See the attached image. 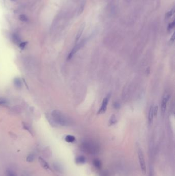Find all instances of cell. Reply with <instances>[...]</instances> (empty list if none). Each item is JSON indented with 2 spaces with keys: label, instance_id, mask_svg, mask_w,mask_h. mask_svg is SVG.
Returning a JSON list of instances; mask_svg holds the SVG:
<instances>
[{
  "label": "cell",
  "instance_id": "6da1fadb",
  "mask_svg": "<svg viewBox=\"0 0 175 176\" xmlns=\"http://www.w3.org/2000/svg\"><path fill=\"white\" fill-rule=\"evenodd\" d=\"M81 148L83 151L89 154H98L100 150V146L92 141L84 142L82 144Z\"/></svg>",
  "mask_w": 175,
  "mask_h": 176
},
{
  "label": "cell",
  "instance_id": "7a4b0ae2",
  "mask_svg": "<svg viewBox=\"0 0 175 176\" xmlns=\"http://www.w3.org/2000/svg\"><path fill=\"white\" fill-rule=\"evenodd\" d=\"M52 115L54 121L58 124L62 126H67L71 123L69 118L59 111H53Z\"/></svg>",
  "mask_w": 175,
  "mask_h": 176
},
{
  "label": "cell",
  "instance_id": "3957f363",
  "mask_svg": "<svg viewBox=\"0 0 175 176\" xmlns=\"http://www.w3.org/2000/svg\"><path fill=\"white\" fill-rule=\"evenodd\" d=\"M138 156L139 158L140 166L141 168V171L144 174L146 173V165L144 159V155L142 150L140 148H138Z\"/></svg>",
  "mask_w": 175,
  "mask_h": 176
},
{
  "label": "cell",
  "instance_id": "277c9868",
  "mask_svg": "<svg viewBox=\"0 0 175 176\" xmlns=\"http://www.w3.org/2000/svg\"><path fill=\"white\" fill-rule=\"evenodd\" d=\"M110 97H111V94H109L106 98H104L103 102H102L101 107H100V108L99 110V114L104 113L105 112V111L107 110V105H108V102H109V101H110Z\"/></svg>",
  "mask_w": 175,
  "mask_h": 176
},
{
  "label": "cell",
  "instance_id": "5b68a950",
  "mask_svg": "<svg viewBox=\"0 0 175 176\" xmlns=\"http://www.w3.org/2000/svg\"><path fill=\"white\" fill-rule=\"evenodd\" d=\"M85 41H82L81 42L79 43V44H77L76 46L74 47V49H72V50L71 51L70 54H69L68 56V59H70L71 58H72L74 54L78 52V50L81 48L82 46L84 45L85 43Z\"/></svg>",
  "mask_w": 175,
  "mask_h": 176
},
{
  "label": "cell",
  "instance_id": "8992f818",
  "mask_svg": "<svg viewBox=\"0 0 175 176\" xmlns=\"http://www.w3.org/2000/svg\"><path fill=\"white\" fill-rule=\"evenodd\" d=\"M169 95L166 94L164 95L162 98V101L161 102V111L162 112L164 113L166 111V105H167V102L169 101Z\"/></svg>",
  "mask_w": 175,
  "mask_h": 176
},
{
  "label": "cell",
  "instance_id": "52a82bcc",
  "mask_svg": "<svg viewBox=\"0 0 175 176\" xmlns=\"http://www.w3.org/2000/svg\"><path fill=\"white\" fill-rule=\"evenodd\" d=\"M38 160H39V162L40 165L42 166L43 168H44L45 170H49L50 169L49 164L43 158L40 157H39Z\"/></svg>",
  "mask_w": 175,
  "mask_h": 176
},
{
  "label": "cell",
  "instance_id": "ba28073f",
  "mask_svg": "<svg viewBox=\"0 0 175 176\" xmlns=\"http://www.w3.org/2000/svg\"><path fill=\"white\" fill-rule=\"evenodd\" d=\"M154 116V107L152 106L150 108L149 113V124H152L153 121Z\"/></svg>",
  "mask_w": 175,
  "mask_h": 176
},
{
  "label": "cell",
  "instance_id": "9c48e42d",
  "mask_svg": "<svg viewBox=\"0 0 175 176\" xmlns=\"http://www.w3.org/2000/svg\"><path fill=\"white\" fill-rule=\"evenodd\" d=\"M85 5V0H82L81 3H80L78 11V15L79 16L82 14L84 10Z\"/></svg>",
  "mask_w": 175,
  "mask_h": 176
},
{
  "label": "cell",
  "instance_id": "30bf717a",
  "mask_svg": "<svg viewBox=\"0 0 175 176\" xmlns=\"http://www.w3.org/2000/svg\"><path fill=\"white\" fill-rule=\"evenodd\" d=\"M85 25L84 24H82V25L80 27V29L79 30L78 32V34H77V36H76V42H77L78 41L79 39H80V37L81 36L82 34L83 33V30H84V28Z\"/></svg>",
  "mask_w": 175,
  "mask_h": 176
},
{
  "label": "cell",
  "instance_id": "8fae6325",
  "mask_svg": "<svg viewBox=\"0 0 175 176\" xmlns=\"http://www.w3.org/2000/svg\"><path fill=\"white\" fill-rule=\"evenodd\" d=\"M86 158L83 156H79L76 159V163L78 164H83L86 162Z\"/></svg>",
  "mask_w": 175,
  "mask_h": 176
},
{
  "label": "cell",
  "instance_id": "7c38bea8",
  "mask_svg": "<svg viewBox=\"0 0 175 176\" xmlns=\"http://www.w3.org/2000/svg\"><path fill=\"white\" fill-rule=\"evenodd\" d=\"M65 140L68 143H73L75 141V137L73 135H68L66 136Z\"/></svg>",
  "mask_w": 175,
  "mask_h": 176
},
{
  "label": "cell",
  "instance_id": "4fadbf2b",
  "mask_svg": "<svg viewBox=\"0 0 175 176\" xmlns=\"http://www.w3.org/2000/svg\"><path fill=\"white\" fill-rule=\"evenodd\" d=\"M93 164L98 169H100V168H101V162L98 159H95L94 161H93Z\"/></svg>",
  "mask_w": 175,
  "mask_h": 176
},
{
  "label": "cell",
  "instance_id": "5bb4252c",
  "mask_svg": "<svg viewBox=\"0 0 175 176\" xmlns=\"http://www.w3.org/2000/svg\"><path fill=\"white\" fill-rule=\"evenodd\" d=\"M174 12H175L174 8H172V10H170L169 11H167V13H166L165 15V19H169V18H170L173 15Z\"/></svg>",
  "mask_w": 175,
  "mask_h": 176
},
{
  "label": "cell",
  "instance_id": "9a60e30c",
  "mask_svg": "<svg viewBox=\"0 0 175 176\" xmlns=\"http://www.w3.org/2000/svg\"><path fill=\"white\" fill-rule=\"evenodd\" d=\"M35 159V156L33 154H28L26 158V161L28 162H32Z\"/></svg>",
  "mask_w": 175,
  "mask_h": 176
},
{
  "label": "cell",
  "instance_id": "2e32d148",
  "mask_svg": "<svg viewBox=\"0 0 175 176\" xmlns=\"http://www.w3.org/2000/svg\"><path fill=\"white\" fill-rule=\"evenodd\" d=\"M19 19L22 22H27L28 21V18L25 14H20L19 16Z\"/></svg>",
  "mask_w": 175,
  "mask_h": 176
},
{
  "label": "cell",
  "instance_id": "e0dca14e",
  "mask_svg": "<svg viewBox=\"0 0 175 176\" xmlns=\"http://www.w3.org/2000/svg\"><path fill=\"white\" fill-rule=\"evenodd\" d=\"M175 21H173V22L169 24V25H168V26H167V30H168L169 32V31H170L172 30H173V29L174 28V27H175Z\"/></svg>",
  "mask_w": 175,
  "mask_h": 176
},
{
  "label": "cell",
  "instance_id": "ac0fdd59",
  "mask_svg": "<svg viewBox=\"0 0 175 176\" xmlns=\"http://www.w3.org/2000/svg\"><path fill=\"white\" fill-rule=\"evenodd\" d=\"M109 121H110L109 123H110V124L111 125L115 124L117 122V120H116V117H115L114 115H113V116H111V118H110Z\"/></svg>",
  "mask_w": 175,
  "mask_h": 176
},
{
  "label": "cell",
  "instance_id": "d6986e66",
  "mask_svg": "<svg viewBox=\"0 0 175 176\" xmlns=\"http://www.w3.org/2000/svg\"><path fill=\"white\" fill-rule=\"evenodd\" d=\"M14 84L16 85V86L20 88L22 86V82L21 81L20 79L19 78H16L14 81Z\"/></svg>",
  "mask_w": 175,
  "mask_h": 176
},
{
  "label": "cell",
  "instance_id": "ffe728a7",
  "mask_svg": "<svg viewBox=\"0 0 175 176\" xmlns=\"http://www.w3.org/2000/svg\"><path fill=\"white\" fill-rule=\"evenodd\" d=\"M8 104V101L4 98H0V105L5 106Z\"/></svg>",
  "mask_w": 175,
  "mask_h": 176
},
{
  "label": "cell",
  "instance_id": "44dd1931",
  "mask_svg": "<svg viewBox=\"0 0 175 176\" xmlns=\"http://www.w3.org/2000/svg\"><path fill=\"white\" fill-rule=\"evenodd\" d=\"M13 40L15 43H19L20 41V39L19 37L17 35H14L13 36Z\"/></svg>",
  "mask_w": 175,
  "mask_h": 176
},
{
  "label": "cell",
  "instance_id": "7402d4cb",
  "mask_svg": "<svg viewBox=\"0 0 175 176\" xmlns=\"http://www.w3.org/2000/svg\"><path fill=\"white\" fill-rule=\"evenodd\" d=\"M53 166L55 167V170H56L57 171H61L62 168H61L60 165L59 164H55L53 165Z\"/></svg>",
  "mask_w": 175,
  "mask_h": 176
},
{
  "label": "cell",
  "instance_id": "603a6c76",
  "mask_svg": "<svg viewBox=\"0 0 175 176\" xmlns=\"http://www.w3.org/2000/svg\"><path fill=\"white\" fill-rule=\"evenodd\" d=\"M7 176H17L13 171L10 170H8L7 171Z\"/></svg>",
  "mask_w": 175,
  "mask_h": 176
},
{
  "label": "cell",
  "instance_id": "cb8c5ba5",
  "mask_svg": "<svg viewBox=\"0 0 175 176\" xmlns=\"http://www.w3.org/2000/svg\"><path fill=\"white\" fill-rule=\"evenodd\" d=\"M26 44L27 42H25L20 43V47L21 49H24V48H25V46L26 45Z\"/></svg>",
  "mask_w": 175,
  "mask_h": 176
},
{
  "label": "cell",
  "instance_id": "d4e9b609",
  "mask_svg": "<svg viewBox=\"0 0 175 176\" xmlns=\"http://www.w3.org/2000/svg\"><path fill=\"white\" fill-rule=\"evenodd\" d=\"M149 176H153V168L151 166H150Z\"/></svg>",
  "mask_w": 175,
  "mask_h": 176
},
{
  "label": "cell",
  "instance_id": "484cf974",
  "mask_svg": "<svg viewBox=\"0 0 175 176\" xmlns=\"http://www.w3.org/2000/svg\"><path fill=\"white\" fill-rule=\"evenodd\" d=\"M174 40H175V34H173V35L172 36V37L170 38V41L172 42H173L174 41Z\"/></svg>",
  "mask_w": 175,
  "mask_h": 176
},
{
  "label": "cell",
  "instance_id": "4316f807",
  "mask_svg": "<svg viewBox=\"0 0 175 176\" xmlns=\"http://www.w3.org/2000/svg\"><path fill=\"white\" fill-rule=\"evenodd\" d=\"M11 1H15V0H11Z\"/></svg>",
  "mask_w": 175,
  "mask_h": 176
}]
</instances>
